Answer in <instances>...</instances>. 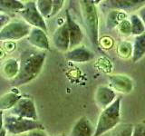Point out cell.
I'll return each mask as SVG.
<instances>
[{"label": "cell", "instance_id": "d6a6232c", "mask_svg": "<svg viewBox=\"0 0 145 136\" xmlns=\"http://www.w3.org/2000/svg\"><path fill=\"white\" fill-rule=\"evenodd\" d=\"M59 136H66V135H65V134H63H63H60V135H59Z\"/></svg>", "mask_w": 145, "mask_h": 136}, {"label": "cell", "instance_id": "d4e9b609", "mask_svg": "<svg viewBox=\"0 0 145 136\" xmlns=\"http://www.w3.org/2000/svg\"><path fill=\"white\" fill-rule=\"evenodd\" d=\"M118 31L120 32V34L124 35V36H129L131 35V22L128 19H124L122 20L119 26H117Z\"/></svg>", "mask_w": 145, "mask_h": 136}, {"label": "cell", "instance_id": "2e32d148", "mask_svg": "<svg viewBox=\"0 0 145 136\" xmlns=\"http://www.w3.org/2000/svg\"><path fill=\"white\" fill-rule=\"evenodd\" d=\"M19 72V63L16 59L9 58L5 61L1 68V73L5 78L10 79L11 81L15 79Z\"/></svg>", "mask_w": 145, "mask_h": 136}, {"label": "cell", "instance_id": "3957f363", "mask_svg": "<svg viewBox=\"0 0 145 136\" xmlns=\"http://www.w3.org/2000/svg\"><path fill=\"white\" fill-rule=\"evenodd\" d=\"M82 19L85 27L86 33L90 38L91 43L94 47L99 45V30H98V11L95 1L92 0H83L80 1Z\"/></svg>", "mask_w": 145, "mask_h": 136}, {"label": "cell", "instance_id": "603a6c76", "mask_svg": "<svg viewBox=\"0 0 145 136\" xmlns=\"http://www.w3.org/2000/svg\"><path fill=\"white\" fill-rule=\"evenodd\" d=\"M133 126L131 124H123L118 125L114 128L108 136H133Z\"/></svg>", "mask_w": 145, "mask_h": 136}, {"label": "cell", "instance_id": "8992f818", "mask_svg": "<svg viewBox=\"0 0 145 136\" xmlns=\"http://www.w3.org/2000/svg\"><path fill=\"white\" fill-rule=\"evenodd\" d=\"M21 16L24 18L25 23L29 26L40 28L44 32H47L46 23L44 18L39 13L37 7H36L35 1H27L25 3V8L19 12Z\"/></svg>", "mask_w": 145, "mask_h": 136}, {"label": "cell", "instance_id": "4316f807", "mask_svg": "<svg viewBox=\"0 0 145 136\" xmlns=\"http://www.w3.org/2000/svg\"><path fill=\"white\" fill-rule=\"evenodd\" d=\"M133 136H145V124L140 122L133 126Z\"/></svg>", "mask_w": 145, "mask_h": 136}, {"label": "cell", "instance_id": "4fadbf2b", "mask_svg": "<svg viewBox=\"0 0 145 136\" xmlns=\"http://www.w3.org/2000/svg\"><path fill=\"white\" fill-rule=\"evenodd\" d=\"M27 40L33 46L42 50V51L50 50V44L46 35V32L42 29L32 27L30 34L27 36Z\"/></svg>", "mask_w": 145, "mask_h": 136}, {"label": "cell", "instance_id": "5bb4252c", "mask_svg": "<svg viewBox=\"0 0 145 136\" xmlns=\"http://www.w3.org/2000/svg\"><path fill=\"white\" fill-rule=\"evenodd\" d=\"M95 127L86 116H82L75 122L71 130V136H93Z\"/></svg>", "mask_w": 145, "mask_h": 136}, {"label": "cell", "instance_id": "e0dca14e", "mask_svg": "<svg viewBox=\"0 0 145 136\" xmlns=\"http://www.w3.org/2000/svg\"><path fill=\"white\" fill-rule=\"evenodd\" d=\"M145 56V33L136 36L133 45V56L131 60L133 63H137Z\"/></svg>", "mask_w": 145, "mask_h": 136}, {"label": "cell", "instance_id": "9a60e30c", "mask_svg": "<svg viewBox=\"0 0 145 136\" xmlns=\"http://www.w3.org/2000/svg\"><path fill=\"white\" fill-rule=\"evenodd\" d=\"M68 61L74 63H86L93 58V53L85 46H79L68 51L65 54Z\"/></svg>", "mask_w": 145, "mask_h": 136}, {"label": "cell", "instance_id": "ac0fdd59", "mask_svg": "<svg viewBox=\"0 0 145 136\" xmlns=\"http://www.w3.org/2000/svg\"><path fill=\"white\" fill-rule=\"evenodd\" d=\"M127 15L125 12L119 11V10H111L108 13L107 17H106V28L109 30H112L114 29L115 27L119 26L120 23L126 19Z\"/></svg>", "mask_w": 145, "mask_h": 136}, {"label": "cell", "instance_id": "f546056e", "mask_svg": "<svg viewBox=\"0 0 145 136\" xmlns=\"http://www.w3.org/2000/svg\"><path fill=\"white\" fill-rule=\"evenodd\" d=\"M138 16L140 18V20L142 21L143 25L145 26V6H143L142 7H140L138 10Z\"/></svg>", "mask_w": 145, "mask_h": 136}, {"label": "cell", "instance_id": "83f0119b", "mask_svg": "<svg viewBox=\"0 0 145 136\" xmlns=\"http://www.w3.org/2000/svg\"><path fill=\"white\" fill-rule=\"evenodd\" d=\"M9 23H10V17L2 11H0V31Z\"/></svg>", "mask_w": 145, "mask_h": 136}, {"label": "cell", "instance_id": "ffe728a7", "mask_svg": "<svg viewBox=\"0 0 145 136\" xmlns=\"http://www.w3.org/2000/svg\"><path fill=\"white\" fill-rule=\"evenodd\" d=\"M25 8V4L17 0H0V10L20 12Z\"/></svg>", "mask_w": 145, "mask_h": 136}, {"label": "cell", "instance_id": "ba28073f", "mask_svg": "<svg viewBox=\"0 0 145 136\" xmlns=\"http://www.w3.org/2000/svg\"><path fill=\"white\" fill-rule=\"evenodd\" d=\"M145 0H108L103 3V7L112 10L133 11L145 6Z\"/></svg>", "mask_w": 145, "mask_h": 136}, {"label": "cell", "instance_id": "30bf717a", "mask_svg": "<svg viewBox=\"0 0 145 136\" xmlns=\"http://www.w3.org/2000/svg\"><path fill=\"white\" fill-rule=\"evenodd\" d=\"M66 24L69 31V37H70V49H74L79 46L84 38V34L82 32L80 26L74 20L72 17L69 10H66Z\"/></svg>", "mask_w": 145, "mask_h": 136}, {"label": "cell", "instance_id": "52a82bcc", "mask_svg": "<svg viewBox=\"0 0 145 136\" xmlns=\"http://www.w3.org/2000/svg\"><path fill=\"white\" fill-rule=\"evenodd\" d=\"M10 114L25 119L37 121V112L34 100L29 97H21L10 110Z\"/></svg>", "mask_w": 145, "mask_h": 136}, {"label": "cell", "instance_id": "484cf974", "mask_svg": "<svg viewBox=\"0 0 145 136\" xmlns=\"http://www.w3.org/2000/svg\"><path fill=\"white\" fill-rule=\"evenodd\" d=\"M63 3L65 1L63 0H53V7H52V13H51V16L53 17L56 15L60 12L62 7H63Z\"/></svg>", "mask_w": 145, "mask_h": 136}, {"label": "cell", "instance_id": "277c9868", "mask_svg": "<svg viewBox=\"0 0 145 136\" xmlns=\"http://www.w3.org/2000/svg\"><path fill=\"white\" fill-rule=\"evenodd\" d=\"M4 128L10 134H21L35 130H43L44 126L38 121L25 119L8 114L4 118Z\"/></svg>", "mask_w": 145, "mask_h": 136}, {"label": "cell", "instance_id": "6da1fadb", "mask_svg": "<svg viewBox=\"0 0 145 136\" xmlns=\"http://www.w3.org/2000/svg\"><path fill=\"white\" fill-rule=\"evenodd\" d=\"M46 54L44 51H27L22 54L19 62V72L11 81L13 85L20 86L28 84L38 76L42 71Z\"/></svg>", "mask_w": 145, "mask_h": 136}, {"label": "cell", "instance_id": "d6986e66", "mask_svg": "<svg viewBox=\"0 0 145 136\" xmlns=\"http://www.w3.org/2000/svg\"><path fill=\"white\" fill-rule=\"evenodd\" d=\"M21 97V95H19L16 92H14V91L4 94L3 96L0 97V111L11 110Z\"/></svg>", "mask_w": 145, "mask_h": 136}, {"label": "cell", "instance_id": "836d02e7", "mask_svg": "<svg viewBox=\"0 0 145 136\" xmlns=\"http://www.w3.org/2000/svg\"><path fill=\"white\" fill-rule=\"evenodd\" d=\"M142 122H143V124H145V120H144V121H143Z\"/></svg>", "mask_w": 145, "mask_h": 136}, {"label": "cell", "instance_id": "f1b7e54d", "mask_svg": "<svg viewBox=\"0 0 145 136\" xmlns=\"http://www.w3.org/2000/svg\"><path fill=\"white\" fill-rule=\"evenodd\" d=\"M26 136H48L43 130H35L26 134Z\"/></svg>", "mask_w": 145, "mask_h": 136}, {"label": "cell", "instance_id": "4dcf8cb0", "mask_svg": "<svg viewBox=\"0 0 145 136\" xmlns=\"http://www.w3.org/2000/svg\"><path fill=\"white\" fill-rule=\"evenodd\" d=\"M4 129V115H3V111H0V133Z\"/></svg>", "mask_w": 145, "mask_h": 136}, {"label": "cell", "instance_id": "8fae6325", "mask_svg": "<svg viewBox=\"0 0 145 136\" xmlns=\"http://www.w3.org/2000/svg\"><path fill=\"white\" fill-rule=\"evenodd\" d=\"M53 44L54 47L61 52H68V49H70L69 31L66 22L54 31L53 35Z\"/></svg>", "mask_w": 145, "mask_h": 136}, {"label": "cell", "instance_id": "9c48e42d", "mask_svg": "<svg viewBox=\"0 0 145 136\" xmlns=\"http://www.w3.org/2000/svg\"><path fill=\"white\" fill-rule=\"evenodd\" d=\"M110 87L118 93L129 94L133 89V82L130 77L123 75H112L108 76Z\"/></svg>", "mask_w": 145, "mask_h": 136}, {"label": "cell", "instance_id": "5b68a950", "mask_svg": "<svg viewBox=\"0 0 145 136\" xmlns=\"http://www.w3.org/2000/svg\"><path fill=\"white\" fill-rule=\"evenodd\" d=\"M32 26L25 22H10L0 31V41H17L28 36Z\"/></svg>", "mask_w": 145, "mask_h": 136}, {"label": "cell", "instance_id": "44dd1931", "mask_svg": "<svg viewBox=\"0 0 145 136\" xmlns=\"http://www.w3.org/2000/svg\"><path fill=\"white\" fill-rule=\"evenodd\" d=\"M130 22L131 26V35L138 36L145 33V26L138 15L136 14L131 15L130 17Z\"/></svg>", "mask_w": 145, "mask_h": 136}, {"label": "cell", "instance_id": "7c38bea8", "mask_svg": "<svg viewBox=\"0 0 145 136\" xmlns=\"http://www.w3.org/2000/svg\"><path fill=\"white\" fill-rule=\"evenodd\" d=\"M95 103L102 110L108 107L116 100V93L110 86H99L95 93Z\"/></svg>", "mask_w": 145, "mask_h": 136}, {"label": "cell", "instance_id": "7a4b0ae2", "mask_svg": "<svg viewBox=\"0 0 145 136\" xmlns=\"http://www.w3.org/2000/svg\"><path fill=\"white\" fill-rule=\"evenodd\" d=\"M121 97H118L112 104L100 113L93 136H103L119 125L121 121Z\"/></svg>", "mask_w": 145, "mask_h": 136}, {"label": "cell", "instance_id": "e575fe53", "mask_svg": "<svg viewBox=\"0 0 145 136\" xmlns=\"http://www.w3.org/2000/svg\"><path fill=\"white\" fill-rule=\"evenodd\" d=\"M0 11H1V10H0Z\"/></svg>", "mask_w": 145, "mask_h": 136}, {"label": "cell", "instance_id": "cb8c5ba5", "mask_svg": "<svg viewBox=\"0 0 145 136\" xmlns=\"http://www.w3.org/2000/svg\"><path fill=\"white\" fill-rule=\"evenodd\" d=\"M117 52L119 54V56L122 58H128L133 56V46L131 44L127 42V41H123L121 42L119 46H118Z\"/></svg>", "mask_w": 145, "mask_h": 136}, {"label": "cell", "instance_id": "7402d4cb", "mask_svg": "<svg viewBox=\"0 0 145 136\" xmlns=\"http://www.w3.org/2000/svg\"><path fill=\"white\" fill-rule=\"evenodd\" d=\"M35 3L39 13L44 18H48L51 16L53 0H38V1H35Z\"/></svg>", "mask_w": 145, "mask_h": 136}, {"label": "cell", "instance_id": "1f68e13d", "mask_svg": "<svg viewBox=\"0 0 145 136\" xmlns=\"http://www.w3.org/2000/svg\"><path fill=\"white\" fill-rule=\"evenodd\" d=\"M6 135H7V130L4 128L1 133H0V136H6Z\"/></svg>", "mask_w": 145, "mask_h": 136}]
</instances>
